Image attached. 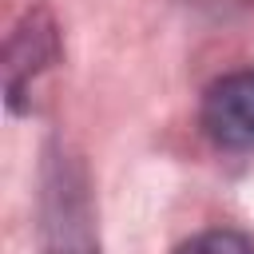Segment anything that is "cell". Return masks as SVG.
I'll return each mask as SVG.
<instances>
[{"instance_id": "cell-1", "label": "cell", "mask_w": 254, "mask_h": 254, "mask_svg": "<svg viewBox=\"0 0 254 254\" xmlns=\"http://www.w3.org/2000/svg\"><path fill=\"white\" fill-rule=\"evenodd\" d=\"M202 127L226 151H254V67L230 71L206 87Z\"/></svg>"}, {"instance_id": "cell-2", "label": "cell", "mask_w": 254, "mask_h": 254, "mask_svg": "<svg viewBox=\"0 0 254 254\" xmlns=\"http://www.w3.org/2000/svg\"><path fill=\"white\" fill-rule=\"evenodd\" d=\"M179 254H254V238L242 230H202L183 242Z\"/></svg>"}, {"instance_id": "cell-3", "label": "cell", "mask_w": 254, "mask_h": 254, "mask_svg": "<svg viewBox=\"0 0 254 254\" xmlns=\"http://www.w3.org/2000/svg\"><path fill=\"white\" fill-rule=\"evenodd\" d=\"M52 254H91V250H71V246H67V250H52Z\"/></svg>"}]
</instances>
